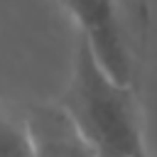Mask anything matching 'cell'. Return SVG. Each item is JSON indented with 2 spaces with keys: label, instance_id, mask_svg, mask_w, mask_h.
<instances>
[{
  "label": "cell",
  "instance_id": "6da1fadb",
  "mask_svg": "<svg viewBox=\"0 0 157 157\" xmlns=\"http://www.w3.org/2000/svg\"><path fill=\"white\" fill-rule=\"evenodd\" d=\"M56 103L98 157L147 155L137 88L118 83L81 37H76L71 74Z\"/></svg>",
  "mask_w": 157,
  "mask_h": 157
},
{
  "label": "cell",
  "instance_id": "7a4b0ae2",
  "mask_svg": "<svg viewBox=\"0 0 157 157\" xmlns=\"http://www.w3.org/2000/svg\"><path fill=\"white\" fill-rule=\"evenodd\" d=\"M96 61L125 86L137 88L150 32V0H59Z\"/></svg>",
  "mask_w": 157,
  "mask_h": 157
},
{
  "label": "cell",
  "instance_id": "3957f363",
  "mask_svg": "<svg viewBox=\"0 0 157 157\" xmlns=\"http://www.w3.org/2000/svg\"><path fill=\"white\" fill-rule=\"evenodd\" d=\"M34 157H98L59 103H34L25 110Z\"/></svg>",
  "mask_w": 157,
  "mask_h": 157
},
{
  "label": "cell",
  "instance_id": "277c9868",
  "mask_svg": "<svg viewBox=\"0 0 157 157\" xmlns=\"http://www.w3.org/2000/svg\"><path fill=\"white\" fill-rule=\"evenodd\" d=\"M0 157H34L25 115H12L2 108H0Z\"/></svg>",
  "mask_w": 157,
  "mask_h": 157
},
{
  "label": "cell",
  "instance_id": "5b68a950",
  "mask_svg": "<svg viewBox=\"0 0 157 157\" xmlns=\"http://www.w3.org/2000/svg\"><path fill=\"white\" fill-rule=\"evenodd\" d=\"M142 157H150V155H142Z\"/></svg>",
  "mask_w": 157,
  "mask_h": 157
}]
</instances>
